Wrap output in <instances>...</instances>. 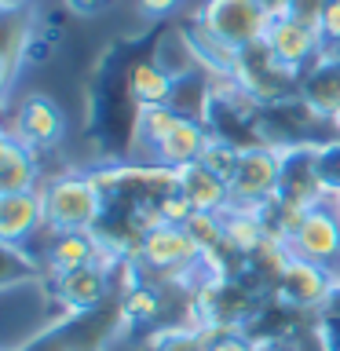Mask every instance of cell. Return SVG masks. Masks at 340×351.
Listing matches in <instances>:
<instances>
[{
  "mask_svg": "<svg viewBox=\"0 0 340 351\" xmlns=\"http://www.w3.org/2000/svg\"><path fill=\"white\" fill-rule=\"evenodd\" d=\"M300 99L322 121L340 110V48H322V55L300 77Z\"/></svg>",
  "mask_w": 340,
  "mask_h": 351,
  "instance_id": "cell-13",
  "label": "cell"
},
{
  "mask_svg": "<svg viewBox=\"0 0 340 351\" xmlns=\"http://www.w3.org/2000/svg\"><path fill=\"white\" fill-rule=\"evenodd\" d=\"M8 132L29 150H51L66 136V114L51 95L44 92H26L19 99L15 114H11Z\"/></svg>",
  "mask_w": 340,
  "mask_h": 351,
  "instance_id": "cell-9",
  "label": "cell"
},
{
  "mask_svg": "<svg viewBox=\"0 0 340 351\" xmlns=\"http://www.w3.org/2000/svg\"><path fill=\"white\" fill-rule=\"evenodd\" d=\"M186 37L194 44V55L202 62V70H208L212 77H238V66H241V48L227 44L223 37H216L212 29H205L202 22H186Z\"/></svg>",
  "mask_w": 340,
  "mask_h": 351,
  "instance_id": "cell-18",
  "label": "cell"
},
{
  "mask_svg": "<svg viewBox=\"0 0 340 351\" xmlns=\"http://www.w3.org/2000/svg\"><path fill=\"white\" fill-rule=\"evenodd\" d=\"M337 285H340V267H337Z\"/></svg>",
  "mask_w": 340,
  "mask_h": 351,
  "instance_id": "cell-33",
  "label": "cell"
},
{
  "mask_svg": "<svg viewBox=\"0 0 340 351\" xmlns=\"http://www.w3.org/2000/svg\"><path fill=\"white\" fill-rule=\"evenodd\" d=\"M285 245H289L293 256L322 263V267L337 274V267H340V213H337L333 197L318 208H307Z\"/></svg>",
  "mask_w": 340,
  "mask_h": 351,
  "instance_id": "cell-6",
  "label": "cell"
},
{
  "mask_svg": "<svg viewBox=\"0 0 340 351\" xmlns=\"http://www.w3.org/2000/svg\"><path fill=\"white\" fill-rule=\"evenodd\" d=\"M114 4L117 0H62V8L70 11V15H77V19H99V15H106Z\"/></svg>",
  "mask_w": 340,
  "mask_h": 351,
  "instance_id": "cell-29",
  "label": "cell"
},
{
  "mask_svg": "<svg viewBox=\"0 0 340 351\" xmlns=\"http://www.w3.org/2000/svg\"><path fill=\"white\" fill-rule=\"evenodd\" d=\"M175 176H180V194L194 205V213H219V216H223L227 208L234 205V197H230V183L219 180L216 172H208L202 161L175 169Z\"/></svg>",
  "mask_w": 340,
  "mask_h": 351,
  "instance_id": "cell-15",
  "label": "cell"
},
{
  "mask_svg": "<svg viewBox=\"0 0 340 351\" xmlns=\"http://www.w3.org/2000/svg\"><path fill=\"white\" fill-rule=\"evenodd\" d=\"M208 351H260L256 340H252L245 329H227V333L212 337V348Z\"/></svg>",
  "mask_w": 340,
  "mask_h": 351,
  "instance_id": "cell-28",
  "label": "cell"
},
{
  "mask_svg": "<svg viewBox=\"0 0 340 351\" xmlns=\"http://www.w3.org/2000/svg\"><path fill=\"white\" fill-rule=\"evenodd\" d=\"M158 311H161V289L158 285H147V278L132 285V289L125 293V300H121V318L132 322V326L154 322Z\"/></svg>",
  "mask_w": 340,
  "mask_h": 351,
  "instance_id": "cell-21",
  "label": "cell"
},
{
  "mask_svg": "<svg viewBox=\"0 0 340 351\" xmlns=\"http://www.w3.org/2000/svg\"><path fill=\"white\" fill-rule=\"evenodd\" d=\"M26 8H29V0H0V11H4V19H8V15H22Z\"/></svg>",
  "mask_w": 340,
  "mask_h": 351,
  "instance_id": "cell-31",
  "label": "cell"
},
{
  "mask_svg": "<svg viewBox=\"0 0 340 351\" xmlns=\"http://www.w3.org/2000/svg\"><path fill=\"white\" fill-rule=\"evenodd\" d=\"M183 117H191V114H183V110L172 106V103L139 106V114H136V143H147L150 150H158L161 143L180 128Z\"/></svg>",
  "mask_w": 340,
  "mask_h": 351,
  "instance_id": "cell-20",
  "label": "cell"
},
{
  "mask_svg": "<svg viewBox=\"0 0 340 351\" xmlns=\"http://www.w3.org/2000/svg\"><path fill=\"white\" fill-rule=\"evenodd\" d=\"M110 271H114V260H110V252H106L103 260L84 263V267H77L70 274L51 278L55 304L66 307V311H73V315L95 311V307L106 300V293H110Z\"/></svg>",
  "mask_w": 340,
  "mask_h": 351,
  "instance_id": "cell-10",
  "label": "cell"
},
{
  "mask_svg": "<svg viewBox=\"0 0 340 351\" xmlns=\"http://www.w3.org/2000/svg\"><path fill=\"white\" fill-rule=\"evenodd\" d=\"M282 150V183H278V202L293 208H318L329 202L322 180H318V143H285Z\"/></svg>",
  "mask_w": 340,
  "mask_h": 351,
  "instance_id": "cell-5",
  "label": "cell"
},
{
  "mask_svg": "<svg viewBox=\"0 0 340 351\" xmlns=\"http://www.w3.org/2000/svg\"><path fill=\"white\" fill-rule=\"evenodd\" d=\"M44 223L55 230H99L106 216V194L95 176H51L40 183Z\"/></svg>",
  "mask_w": 340,
  "mask_h": 351,
  "instance_id": "cell-1",
  "label": "cell"
},
{
  "mask_svg": "<svg viewBox=\"0 0 340 351\" xmlns=\"http://www.w3.org/2000/svg\"><path fill=\"white\" fill-rule=\"evenodd\" d=\"M212 348V333L202 326H172L150 337V351H208Z\"/></svg>",
  "mask_w": 340,
  "mask_h": 351,
  "instance_id": "cell-22",
  "label": "cell"
},
{
  "mask_svg": "<svg viewBox=\"0 0 340 351\" xmlns=\"http://www.w3.org/2000/svg\"><path fill=\"white\" fill-rule=\"evenodd\" d=\"M241 154H245V150H241L238 143L212 136V139H208V147L202 150V158H197V161H202L208 172H216L219 180H227V183H230V180H234V172H238V165H241Z\"/></svg>",
  "mask_w": 340,
  "mask_h": 351,
  "instance_id": "cell-23",
  "label": "cell"
},
{
  "mask_svg": "<svg viewBox=\"0 0 340 351\" xmlns=\"http://www.w3.org/2000/svg\"><path fill=\"white\" fill-rule=\"evenodd\" d=\"M318 180L329 197H340V136L318 143Z\"/></svg>",
  "mask_w": 340,
  "mask_h": 351,
  "instance_id": "cell-25",
  "label": "cell"
},
{
  "mask_svg": "<svg viewBox=\"0 0 340 351\" xmlns=\"http://www.w3.org/2000/svg\"><path fill=\"white\" fill-rule=\"evenodd\" d=\"M15 191H40V161L37 150L19 143L11 132L0 139V194Z\"/></svg>",
  "mask_w": 340,
  "mask_h": 351,
  "instance_id": "cell-16",
  "label": "cell"
},
{
  "mask_svg": "<svg viewBox=\"0 0 340 351\" xmlns=\"http://www.w3.org/2000/svg\"><path fill=\"white\" fill-rule=\"evenodd\" d=\"M208 139H212V132L202 117H183L180 128L172 132L169 139L161 143L158 150H154V161L165 165V169H183V165H194L202 158V150L208 147Z\"/></svg>",
  "mask_w": 340,
  "mask_h": 351,
  "instance_id": "cell-17",
  "label": "cell"
},
{
  "mask_svg": "<svg viewBox=\"0 0 340 351\" xmlns=\"http://www.w3.org/2000/svg\"><path fill=\"white\" fill-rule=\"evenodd\" d=\"M271 289L278 293L282 304L300 307V311H311V307H322V304L333 300V293H340V285H337V274L329 267H322V263L289 256Z\"/></svg>",
  "mask_w": 340,
  "mask_h": 351,
  "instance_id": "cell-8",
  "label": "cell"
},
{
  "mask_svg": "<svg viewBox=\"0 0 340 351\" xmlns=\"http://www.w3.org/2000/svg\"><path fill=\"white\" fill-rule=\"evenodd\" d=\"M267 48L278 55L285 66H293V70H307L318 55H322V33L315 26H307V22L293 19V15H274L271 19V29H267Z\"/></svg>",
  "mask_w": 340,
  "mask_h": 351,
  "instance_id": "cell-11",
  "label": "cell"
},
{
  "mask_svg": "<svg viewBox=\"0 0 340 351\" xmlns=\"http://www.w3.org/2000/svg\"><path fill=\"white\" fill-rule=\"evenodd\" d=\"M186 230L194 234V241L202 245L205 252H216L223 249V238H227V227H223V216L219 213H194Z\"/></svg>",
  "mask_w": 340,
  "mask_h": 351,
  "instance_id": "cell-24",
  "label": "cell"
},
{
  "mask_svg": "<svg viewBox=\"0 0 340 351\" xmlns=\"http://www.w3.org/2000/svg\"><path fill=\"white\" fill-rule=\"evenodd\" d=\"M300 70L285 66L278 55L267 48V40H256L249 48H241V66L234 81L256 99L260 106H278L289 103L293 95H300Z\"/></svg>",
  "mask_w": 340,
  "mask_h": 351,
  "instance_id": "cell-2",
  "label": "cell"
},
{
  "mask_svg": "<svg viewBox=\"0 0 340 351\" xmlns=\"http://www.w3.org/2000/svg\"><path fill=\"white\" fill-rule=\"evenodd\" d=\"M282 183V150L278 147H249L241 154V165L230 180V197L234 205L245 208H263L278 197Z\"/></svg>",
  "mask_w": 340,
  "mask_h": 351,
  "instance_id": "cell-7",
  "label": "cell"
},
{
  "mask_svg": "<svg viewBox=\"0 0 340 351\" xmlns=\"http://www.w3.org/2000/svg\"><path fill=\"white\" fill-rule=\"evenodd\" d=\"M103 256H106V245L99 238V230H55V234H48L40 260H44V271L51 278H59V274H70Z\"/></svg>",
  "mask_w": 340,
  "mask_h": 351,
  "instance_id": "cell-12",
  "label": "cell"
},
{
  "mask_svg": "<svg viewBox=\"0 0 340 351\" xmlns=\"http://www.w3.org/2000/svg\"><path fill=\"white\" fill-rule=\"evenodd\" d=\"M326 48H340V0H326L322 8V22H318Z\"/></svg>",
  "mask_w": 340,
  "mask_h": 351,
  "instance_id": "cell-27",
  "label": "cell"
},
{
  "mask_svg": "<svg viewBox=\"0 0 340 351\" xmlns=\"http://www.w3.org/2000/svg\"><path fill=\"white\" fill-rule=\"evenodd\" d=\"M136 260L143 271H154V274H186V271H197L205 263V249L194 241V234L186 227H172V223H161L154 227L147 238L136 245Z\"/></svg>",
  "mask_w": 340,
  "mask_h": 351,
  "instance_id": "cell-4",
  "label": "cell"
},
{
  "mask_svg": "<svg viewBox=\"0 0 340 351\" xmlns=\"http://www.w3.org/2000/svg\"><path fill=\"white\" fill-rule=\"evenodd\" d=\"M136 8H139V15H147V19H169L183 8V0H136Z\"/></svg>",
  "mask_w": 340,
  "mask_h": 351,
  "instance_id": "cell-30",
  "label": "cell"
},
{
  "mask_svg": "<svg viewBox=\"0 0 340 351\" xmlns=\"http://www.w3.org/2000/svg\"><path fill=\"white\" fill-rule=\"evenodd\" d=\"M271 8L263 0H202L194 8V22L212 29L234 48H249L267 37L271 29Z\"/></svg>",
  "mask_w": 340,
  "mask_h": 351,
  "instance_id": "cell-3",
  "label": "cell"
},
{
  "mask_svg": "<svg viewBox=\"0 0 340 351\" xmlns=\"http://www.w3.org/2000/svg\"><path fill=\"white\" fill-rule=\"evenodd\" d=\"M333 205H337V213H340V197H333Z\"/></svg>",
  "mask_w": 340,
  "mask_h": 351,
  "instance_id": "cell-32",
  "label": "cell"
},
{
  "mask_svg": "<svg viewBox=\"0 0 340 351\" xmlns=\"http://www.w3.org/2000/svg\"><path fill=\"white\" fill-rule=\"evenodd\" d=\"M40 230H48L40 191L0 194V241L4 245H22V241H29Z\"/></svg>",
  "mask_w": 340,
  "mask_h": 351,
  "instance_id": "cell-14",
  "label": "cell"
},
{
  "mask_svg": "<svg viewBox=\"0 0 340 351\" xmlns=\"http://www.w3.org/2000/svg\"><path fill=\"white\" fill-rule=\"evenodd\" d=\"M158 208H161V219H165V223H172V227H186V223H191V216H194V205L180 194V186L165 194L158 202Z\"/></svg>",
  "mask_w": 340,
  "mask_h": 351,
  "instance_id": "cell-26",
  "label": "cell"
},
{
  "mask_svg": "<svg viewBox=\"0 0 340 351\" xmlns=\"http://www.w3.org/2000/svg\"><path fill=\"white\" fill-rule=\"evenodd\" d=\"M125 88L128 95L136 99L139 106H158V103H172L175 95V81L161 70L154 59H139L128 66V77H125Z\"/></svg>",
  "mask_w": 340,
  "mask_h": 351,
  "instance_id": "cell-19",
  "label": "cell"
}]
</instances>
